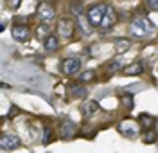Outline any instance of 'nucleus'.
I'll return each instance as SVG.
<instances>
[{
	"mask_svg": "<svg viewBox=\"0 0 158 153\" xmlns=\"http://www.w3.org/2000/svg\"><path fill=\"white\" fill-rule=\"evenodd\" d=\"M52 135H54L52 130H50V128H45V130L41 132V141H43V142H50V141H52Z\"/></svg>",
	"mask_w": 158,
	"mask_h": 153,
	"instance_id": "22",
	"label": "nucleus"
},
{
	"mask_svg": "<svg viewBox=\"0 0 158 153\" xmlns=\"http://www.w3.org/2000/svg\"><path fill=\"white\" fill-rule=\"evenodd\" d=\"M131 31H133L135 36H148V34L153 32V23L144 16H137L131 22Z\"/></svg>",
	"mask_w": 158,
	"mask_h": 153,
	"instance_id": "2",
	"label": "nucleus"
},
{
	"mask_svg": "<svg viewBox=\"0 0 158 153\" xmlns=\"http://www.w3.org/2000/svg\"><path fill=\"white\" fill-rule=\"evenodd\" d=\"M138 122H140V126H142V128L151 130V128H153V124H155V117H151L149 113H142V115H140V119H138Z\"/></svg>",
	"mask_w": 158,
	"mask_h": 153,
	"instance_id": "14",
	"label": "nucleus"
},
{
	"mask_svg": "<svg viewBox=\"0 0 158 153\" xmlns=\"http://www.w3.org/2000/svg\"><path fill=\"white\" fill-rule=\"evenodd\" d=\"M140 74H144L142 61H135V63H131V65L122 69V76H140Z\"/></svg>",
	"mask_w": 158,
	"mask_h": 153,
	"instance_id": "11",
	"label": "nucleus"
},
{
	"mask_svg": "<svg viewBox=\"0 0 158 153\" xmlns=\"http://www.w3.org/2000/svg\"><path fill=\"white\" fill-rule=\"evenodd\" d=\"M79 69H81V60L79 58H67V60L63 61V72L69 74V76L77 74Z\"/></svg>",
	"mask_w": 158,
	"mask_h": 153,
	"instance_id": "9",
	"label": "nucleus"
},
{
	"mask_svg": "<svg viewBox=\"0 0 158 153\" xmlns=\"http://www.w3.org/2000/svg\"><path fill=\"white\" fill-rule=\"evenodd\" d=\"M120 69V61L118 60H113V61H110V63H106V70L108 72H115Z\"/></svg>",
	"mask_w": 158,
	"mask_h": 153,
	"instance_id": "21",
	"label": "nucleus"
},
{
	"mask_svg": "<svg viewBox=\"0 0 158 153\" xmlns=\"http://www.w3.org/2000/svg\"><path fill=\"white\" fill-rule=\"evenodd\" d=\"M70 11H72V13H74L76 16H79V15H83V6H81L79 2H76V4H74V6L70 7Z\"/></svg>",
	"mask_w": 158,
	"mask_h": 153,
	"instance_id": "25",
	"label": "nucleus"
},
{
	"mask_svg": "<svg viewBox=\"0 0 158 153\" xmlns=\"http://www.w3.org/2000/svg\"><path fill=\"white\" fill-rule=\"evenodd\" d=\"M74 135H76V124L72 121H61V124H59V137L63 141H69Z\"/></svg>",
	"mask_w": 158,
	"mask_h": 153,
	"instance_id": "7",
	"label": "nucleus"
},
{
	"mask_svg": "<svg viewBox=\"0 0 158 153\" xmlns=\"http://www.w3.org/2000/svg\"><path fill=\"white\" fill-rule=\"evenodd\" d=\"M94 79H95V72L94 70H85L79 76V81L81 83H88V81H94Z\"/></svg>",
	"mask_w": 158,
	"mask_h": 153,
	"instance_id": "19",
	"label": "nucleus"
},
{
	"mask_svg": "<svg viewBox=\"0 0 158 153\" xmlns=\"http://www.w3.org/2000/svg\"><path fill=\"white\" fill-rule=\"evenodd\" d=\"M36 15H38V18L43 23H49V22H52L56 18V11L52 9L49 4H40L38 9H36Z\"/></svg>",
	"mask_w": 158,
	"mask_h": 153,
	"instance_id": "3",
	"label": "nucleus"
},
{
	"mask_svg": "<svg viewBox=\"0 0 158 153\" xmlns=\"http://www.w3.org/2000/svg\"><path fill=\"white\" fill-rule=\"evenodd\" d=\"M77 23H79V27H81V32H83V34H90V31L94 27V25L90 23L88 16H85V13L77 16Z\"/></svg>",
	"mask_w": 158,
	"mask_h": 153,
	"instance_id": "13",
	"label": "nucleus"
},
{
	"mask_svg": "<svg viewBox=\"0 0 158 153\" xmlns=\"http://www.w3.org/2000/svg\"><path fill=\"white\" fill-rule=\"evenodd\" d=\"M129 40H126V38H122V40H117L115 41V49H117V52H126L129 49Z\"/></svg>",
	"mask_w": 158,
	"mask_h": 153,
	"instance_id": "18",
	"label": "nucleus"
},
{
	"mask_svg": "<svg viewBox=\"0 0 158 153\" xmlns=\"http://www.w3.org/2000/svg\"><path fill=\"white\" fill-rule=\"evenodd\" d=\"M6 2H7V7L13 11H16L20 7V4H22V0H6Z\"/></svg>",
	"mask_w": 158,
	"mask_h": 153,
	"instance_id": "26",
	"label": "nucleus"
},
{
	"mask_svg": "<svg viewBox=\"0 0 158 153\" xmlns=\"http://www.w3.org/2000/svg\"><path fill=\"white\" fill-rule=\"evenodd\" d=\"M43 47H45V51H56L59 47V41L56 36H49L47 40H45V43H43Z\"/></svg>",
	"mask_w": 158,
	"mask_h": 153,
	"instance_id": "15",
	"label": "nucleus"
},
{
	"mask_svg": "<svg viewBox=\"0 0 158 153\" xmlns=\"http://www.w3.org/2000/svg\"><path fill=\"white\" fill-rule=\"evenodd\" d=\"M36 34H38V38H43V40H47L50 36V27L47 23H41L38 25V29H36Z\"/></svg>",
	"mask_w": 158,
	"mask_h": 153,
	"instance_id": "16",
	"label": "nucleus"
},
{
	"mask_svg": "<svg viewBox=\"0 0 158 153\" xmlns=\"http://www.w3.org/2000/svg\"><path fill=\"white\" fill-rule=\"evenodd\" d=\"M118 132L122 135H126V137H129V139H135L138 135V126H137V122L128 119V121H122L118 124Z\"/></svg>",
	"mask_w": 158,
	"mask_h": 153,
	"instance_id": "4",
	"label": "nucleus"
},
{
	"mask_svg": "<svg viewBox=\"0 0 158 153\" xmlns=\"http://www.w3.org/2000/svg\"><path fill=\"white\" fill-rule=\"evenodd\" d=\"M74 32V22L70 18H61L58 22V34L61 38H70Z\"/></svg>",
	"mask_w": 158,
	"mask_h": 153,
	"instance_id": "5",
	"label": "nucleus"
},
{
	"mask_svg": "<svg viewBox=\"0 0 158 153\" xmlns=\"http://www.w3.org/2000/svg\"><path fill=\"white\" fill-rule=\"evenodd\" d=\"M11 34H13V38L18 41H25L29 40V29H27V25H22V23H16V25H13V29H11Z\"/></svg>",
	"mask_w": 158,
	"mask_h": 153,
	"instance_id": "10",
	"label": "nucleus"
},
{
	"mask_svg": "<svg viewBox=\"0 0 158 153\" xmlns=\"http://www.w3.org/2000/svg\"><path fill=\"white\" fill-rule=\"evenodd\" d=\"M106 9H108V6H104V4H95V6L88 7L86 16H88L90 23H92L94 27H101L102 18H104V15H106Z\"/></svg>",
	"mask_w": 158,
	"mask_h": 153,
	"instance_id": "1",
	"label": "nucleus"
},
{
	"mask_svg": "<svg viewBox=\"0 0 158 153\" xmlns=\"http://www.w3.org/2000/svg\"><path fill=\"white\" fill-rule=\"evenodd\" d=\"M52 2H59V0H52Z\"/></svg>",
	"mask_w": 158,
	"mask_h": 153,
	"instance_id": "27",
	"label": "nucleus"
},
{
	"mask_svg": "<svg viewBox=\"0 0 158 153\" xmlns=\"http://www.w3.org/2000/svg\"><path fill=\"white\" fill-rule=\"evenodd\" d=\"M156 132H153V130H148V132L144 133V137H142V141H144V142L146 144H151V142H155V141H156Z\"/></svg>",
	"mask_w": 158,
	"mask_h": 153,
	"instance_id": "20",
	"label": "nucleus"
},
{
	"mask_svg": "<svg viewBox=\"0 0 158 153\" xmlns=\"http://www.w3.org/2000/svg\"><path fill=\"white\" fill-rule=\"evenodd\" d=\"M69 94L72 97H85L88 94V90H86V87L83 83H72L69 87Z\"/></svg>",
	"mask_w": 158,
	"mask_h": 153,
	"instance_id": "12",
	"label": "nucleus"
},
{
	"mask_svg": "<svg viewBox=\"0 0 158 153\" xmlns=\"http://www.w3.org/2000/svg\"><path fill=\"white\" fill-rule=\"evenodd\" d=\"M117 22V15H115V11L111 6H108V9H106V15H104V18H102V23H101V32H108L111 27H113V23Z\"/></svg>",
	"mask_w": 158,
	"mask_h": 153,
	"instance_id": "6",
	"label": "nucleus"
},
{
	"mask_svg": "<svg viewBox=\"0 0 158 153\" xmlns=\"http://www.w3.org/2000/svg\"><path fill=\"white\" fill-rule=\"evenodd\" d=\"M122 104H124L128 110H131V108H133V97H131V96H124V97H122Z\"/></svg>",
	"mask_w": 158,
	"mask_h": 153,
	"instance_id": "24",
	"label": "nucleus"
},
{
	"mask_svg": "<svg viewBox=\"0 0 158 153\" xmlns=\"http://www.w3.org/2000/svg\"><path fill=\"white\" fill-rule=\"evenodd\" d=\"M97 110H99V103L97 101H88L86 104H85V108H83L85 115H92V113L97 112Z\"/></svg>",
	"mask_w": 158,
	"mask_h": 153,
	"instance_id": "17",
	"label": "nucleus"
},
{
	"mask_svg": "<svg viewBox=\"0 0 158 153\" xmlns=\"http://www.w3.org/2000/svg\"><path fill=\"white\" fill-rule=\"evenodd\" d=\"M0 146H2V150H16L22 146V141L18 135H2Z\"/></svg>",
	"mask_w": 158,
	"mask_h": 153,
	"instance_id": "8",
	"label": "nucleus"
},
{
	"mask_svg": "<svg viewBox=\"0 0 158 153\" xmlns=\"http://www.w3.org/2000/svg\"><path fill=\"white\" fill-rule=\"evenodd\" d=\"M146 7L149 11H156L158 13V0H146Z\"/></svg>",
	"mask_w": 158,
	"mask_h": 153,
	"instance_id": "23",
	"label": "nucleus"
}]
</instances>
